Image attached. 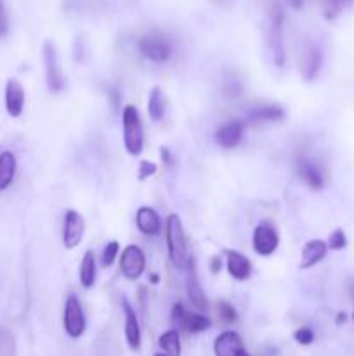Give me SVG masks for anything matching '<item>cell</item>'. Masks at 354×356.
Instances as JSON below:
<instances>
[{
    "label": "cell",
    "instance_id": "obj_1",
    "mask_svg": "<svg viewBox=\"0 0 354 356\" xmlns=\"http://www.w3.org/2000/svg\"><path fill=\"white\" fill-rule=\"evenodd\" d=\"M167 249L170 255L172 264L177 269H186L190 264V254H188V240L184 233L183 222L177 214H170L167 219Z\"/></svg>",
    "mask_w": 354,
    "mask_h": 356
},
{
    "label": "cell",
    "instance_id": "obj_2",
    "mask_svg": "<svg viewBox=\"0 0 354 356\" xmlns=\"http://www.w3.org/2000/svg\"><path fill=\"white\" fill-rule=\"evenodd\" d=\"M122 125H124V145L125 149L132 156H139L143 153L144 146V132L143 122L135 106L129 105L122 113Z\"/></svg>",
    "mask_w": 354,
    "mask_h": 356
},
{
    "label": "cell",
    "instance_id": "obj_3",
    "mask_svg": "<svg viewBox=\"0 0 354 356\" xmlns=\"http://www.w3.org/2000/svg\"><path fill=\"white\" fill-rule=\"evenodd\" d=\"M267 48H269L273 63L281 68L285 65V45H283V12L278 6L271 9L267 23Z\"/></svg>",
    "mask_w": 354,
    "mask_h": 356
},
{
    "label": "cell",
    "instance_id": "obj_4",
    "mask_svg": "<svg viewBox=\"0 0 354 356\" xmlns=\"http://www.w3.org/2000/svg\"><path fill=\"white\" fill-rule=\"evenodd\" d=\"M137 48L143 58L150 59V61L153 63H158V65L167 63L172 56L170 41L158 32H151L141 36Z\"/></svg>",
    "mask_w": 354,
    "mask_h": 356
},
{
    "label": "cell",
    "instance_id": "obj_5",
    "mask_svg": "<svg viewBox=\"0 0 354 356\" xmlns=\"http://www.w3.org/2000/svg\"><path fill=\"white\" fill-rule=\"evenodd\" d=\"M44 65H45V84H47L49 92L52 94H58V92L65 91V75H63V70L59 66V58L58 51H56V45L51 41H47L44 44Z\"/></svg>",
    "mask_w": 354,
    "mask_h": 356
},
{
    "label": "cell",
    "instance_id": "obj_6",
    "mask_svg": "<svg viewBox=\"0 0 354 356\" xmlns=\"http://www.w3.org/2000/svg\"><path fill=\"white\" fill-rule=\"evenodd\" d=\"M63 324H65V331L69 337L78 339L84 335L85 327H87V320H85L84 308H82L77 295L71 294L66 297L65 313H63Z\"/></svg>",
    "mask_w": 354,
    "mask_h": 356
},
{
    "label": "cell",
    "instance_id": "obj_7",
    "mask_svg": "<svg viewBox=\"0 0 354 356\" xmlns=\"http://www.w3.org/2000/svg\"><path fill=\"white\" fill-rule=\"evenodd\" d=\"M146 269V255L137 245H127L122 252L120 271L127 280H137Z\"/></svg>",
    "mask_w": 354,
    "mask_h": 356
},
{
    "label": "cell",
    "instance_id": "obj_8",
    "mask_svg": "<svg viewBox=\"0 0 354 356\" xmlns=\"http://www.w3.org/2000/svg\"><path fill=\"white\" fill-rule=\"evenodd\" d=\"M278 244H280V235H278L276 228H274L271 222H261L256 229H254L252 236V245L254 251L259 255H267L274 254L278 249Z\"/></svg>",
    "mask_w": 354,
    "mask_h": 356
},
{
    "label": "cell",
    "instance_id": "obj_9",
    "mask_svg": "<svg viewBox=\"0 0 354 356\" xmlns=\"http://www.w3.org/2000/svg\"><path fill=\"white\" fill-rule=\"evenodd\" d=\"M85 231V221L82 218L80 212L68 211L65 214V221H63V244L66 249H75L80 245L82 238H84Z\"/></svg>",
    "mask_w": 354,
    "mask_h": 356
},
{
    "label": "cell",
    "instance_id": "obj_10",
    "mask_svg": "<svg viewBox=\"0 0 354 356\" xmlns=\"http://www.w3.org/2000/svg\"><path fill=\"white\" fill-rule=\"evenodd\" d=\"M322 51L314 44H306L300 52V73L307 82H313L322 70Z\"/></svg>",
    "mask_w": 354,
    "mask_h": 356
},
{
    "label": "cell",
    "instance_id": "obj_11",
    "mask_svg": "<svg viewBox=\"0 0 354 356\" xmlns=\"http://www.w3.org/2000/svg\"><path fill=\"white\" fill-rule=\"evenodd\" d=\"M245 134V125L240 121H231L221 125L216 132V143L224 149L236 148Z\"/></svg>",
    "mask_w": 354,
    "mask_h": 356
},
{
    "label": "cell",
    "instance_id": "obj_12",
    "mask_svg": "<svg viewBox=\"0 0 354 356\" xmlns=\"http://www.w3.org/2000/svg\"><path fill=\"white\" fill-rule=\"evenodd\" d=\"M23 109H25V89L19 81L9 78L5 84V112L12 118H18L21 116Z\"/></svg>",
    "mask_w": 354,
    "mask_h": 356
},
{
    "label": "cell",
    "instance_id": "obj_13",
    "mask_svg": "<svg viewBox=\"0 0 354 356\" xmlns=\"http://www.w3.org/2000/svg\"><path fill=\"white\" fill-rule=\"evenodd\" d=\"M224 254H226L228 273L233 276L234 280H249L250 275H252V262H250V259L238 251H224Z\"/></svg>",
    "mask_w": 354,
    "mask_h": 356
},
{
    "label": "cell",
    "instance_id": "obj_14",
    "mask_svg": "<svg viewBox=\"0 0 354 356\" xmlns=\"http://www.w3.org/2000/svg\"><path fill=\"white\" fill-rule=\"evenodd\" d=\"M122 308H124L125 315V339H127L129 348L137 351L141 348V328H139L137 315L127 297L122 299Z\"/></svg>",
    "mask_w": 354,
    "mask_h": 356
},
{
    "label": "cell",
    "instance_id": "obj_15",
    "mask_svg": "<svg viewBox=\"0 0 354 356\" xmlns=\"http://www.w3.org/2000/svg\"><path fill=\"white\" fill-rule=\"evenodd\" d=\"M188 278H186V291L188 297H190L191 304L197 309H207V297L203 294V289H201L200 280H198V273H197V264H195V259H190V264H188Z\"/></svg>",
    "mask_w": 354,
    "mask_h": 356
},
{
    "label": "cell",
    "instance_id": "obj_16",
    "mask_svg": "<svg viewBox=\"0 0 354 356\" xmlns=\"http://www.w3.org/2000/svg\"><path fill=\"white\" fill-rule=\"evenodd\" d=\"M135 224L139 231L148 236H157L162 233V219L158 212L151 207H139L135 214Z\"/></svg>",
    "mask_w": 354,
    "mask_h": 356
},
{
    "label": "cell",
    "instance_id": "obj_17",
    "mask_svg": "<svg viewBox=\"0 0 354 356\" xmlns=\"http://www.w3.org/2000/svg\"><path fill=\"white\" fill-rule=\"evenodd\" d=\"M297 174L311 189H322L325 186V176H323L322 169L318 167L313 160L302 158L297 164Z\"/></svg>",
    "mask_w": 354,
    "mask_h": 356
},
{
    "label": "cell",
    "instance_id": "obj_18",
    "mask_svg": "<svg viewBox=\"0 0 354 356\" xmlns=\"http://www.w3.org/2000/svg\"><path fill=\"white\" fill-rule=\"evenodd\" d=\"M327 252H329V244L323 240H309L304 245L302 254H300V268L309 269L316 266L325 259Z\"/></svg>",
    "mask_w": 354,
    "mask_h": 356
},
{
    "label": "cell",
    "instance_id": "obj_19",
    "mask_svg": "<svg viewBox=\"0 0 354 356\" xmlns=\"http://www.w3.org/2000/svg\"><path fill=\"white\" fill-rule=\"evenodd\" d=\"M240 349H243V342H241L240 335L233 331L223 332L214 342L216 356H236Z\"/></svg>",
    "mask_w": 354,
    "mask_h": 356
},
{
    "label": "cell",
    "instance_id": "obj_20",
    "mask_svg": "<svg viewBox=\"0 0 354 356\" xmlns=\"http://www.w3.org/2000/svg\"><path fill=\"white\" fill-rule=\"evenodd\" d=\"M285 112L280 105H263L254 108L252 112L247 115L250 124H263V122H278L283 121Z\"/></svg>",
    "mask_w": 354,
    "mask_h": 356
},
{
    "label": "cell",
    "instance_id": "obj_21",
    "mask_svg": "<svg viewBox=\"0 0 354 356\" xmlns=\"http://www.w3.org/2000/svg\"><path fill=\"white\" fill-rule=\"evenodd\" d=\"M16 167H18V162H16V156L11 151H4L0 155V191H4L12 185Z\"/></svg>",
    "mask_w": 354,
    "mask_h": 356
},
{
    "label": "cell",
    "instance_id": "obj_22",
    "mask_svg": "<svg viewBox=\"0 0 354 356\" xmlns=\"http://www.w3.org/2000/svg\"><path fill=\"white\" fill-rule=\"evenodd\" d=\"M80 284L84 289L94 287V284H96V254H94V251H87L84 254V258H82Z\"/></svg>",
    "mask_w": 354,
    "mask_h": 356
},
{
    "label": "cell",
    "instance_id": "obj_23",
    "mask_svg": "<svg viewBox=\"0 0 354 356\" xmlns=\"http://www.w3.org/2000/svg\"><path fill=\"white\" fill-rule=\"evenodd\" d=\"M148 113H150L151 121L160 122L165 115V99L164 92L160 87H153L148 99Z\"/></svg>",
    "mask_w": 354,
    "mask_h": 356
},
{
    "label": "cell",
    "instance_id": "obj_24",
    "mask_svg": "<svg viewBox=\"0 0 354 356\" xmlns=\"http://www.w3.org/2000/svg\"><path fill=\"white\" fill-rule=\"evenodd\" d=\"M212 325L210 318L200 313H186V318H184L183 328L190 334H200V332L207 331Z\"/></svg>",
    "mask_w": 354,
    "mask_h": 356
},
{
    "label": "cell",
    "instance_id": "obj_25",
    "mask_svg": "<svg viewBox=\"0 0 354 356\" xmlns=\"http://www.w3.org/2000/svg\"><path fill=\"white\" fill-rule=\"evenodd\" d=\"M158 344L160 348L164 349V353L170 356H181V337H179V332L177 331H167L165 334L160 335L158 339Z\"/></svg>",
    "mask_w": 354,
    "mask_h": 356
},
{
    "label": "cell",
    "instance_id": "obj_26",
    "mask_svg": "<svg viewBox=\"0 0 354 356\" xmlns=\"http://www.w3.org/2000/svg\"><path fill=\"white\" fill-rule=\"evenodd\" d=\"M353 0H323V14L327 19H335Z\"/></svg>",
    "mask_w": 354,
    "mask_h": 356
},
{
    "label": "cell",
    "instance_id": "obj_27",
    "mask_svg": "<svg viewBox=\"0 0 354 356\" xmlns=\"http://www.w3.org/2000/svg\"><path fill=\"white\" fill-rule=\"evenodd\" d=\"M118 252H120V244L118 242H108V244L104 245V249H102L101 252V266L102 268H110V266H113L115 259H117Z\"/></svg>",
    "mask_w": 354,
    "mask_h": 356
},
{
    "label": "cell",
    "instance_id": "obj_28",
    "mask_svg": "<svg viewBox=\"0 0 354 356\" xmlns=\"http://www.w3.org/2000/svg\"><path fill=\"white\" fill-rule=\"evenodd\" d=\"M14 337L9 331L0 328V356H14Z\"/></svg>",
    "mask_w": 354,
    "mask_h": 356
},
{
    "label": "cell",
    "instance_id": "obj_29",
    "mask_svg": "<svg viewBox=\"0 0 354 356\" xmlns=\"http://www.w3.org/2000/svg\"><path fill=\"white\" fill-rule=\"evenodd\" d=\"M223 92L226 98H240L241 92H243V84H241V81L234 78V76H228L226 81H224Z\"/></svg>",
    "mask_w": 354,
    "mask_h": 356
},
{
    "label": "cell",
    "instance_id": "obj_30",
    "mask_svg": "<svg viewBox=\"0 0 354 356\" xmlns=\"http://www.w3.org/2000/svg\"><path fill=\"white\" fill-rule=\"evenodd\" d=\"M346 245H347V238L344 229L340 228L335 229L329 238V249H332V251H342V249H346Z\"/></svg>",
    "mask_w": 354,
    "mask_h": 356
},
{
    "label": "cell",
    "instance_id": "obj_31",
    "mask_svg": "<svg viewBox=\"0 0 354 356\" xmlns=\"http://www.w3.org/2000/svg\"><path fill=\"white\" fill-rule=\"evenodd\" d=\"M217 309H219L221 318H223V320L226 322V324H233V322H236V318H238L236 309H234L233 306L230 304V302L221 301L219 304H217Z\"/></svg>",
    "mask_w": 354,
    "mask_h": 356
},
{
    "label": "cell",
    "instance_id": "obj_32",
    "mask_svg": "<svg viewBox=\"0 0 354 356\" xmlns=\"http://www.w3.org/2000/svg\"><path fill=\"white\" fill-rule=\"evenodd\" d=\"M294 337H296V341L299 342V344L309 346L311 342L314 341V332L311 331L309 327H302V328H299L296 334H294Z\"/></svg>",
    "mask_w": 354,
    "mask_h": 356
},
{
    "label": "cell",
    "instance_id": "obj_33",
    "mask_svg": "<svg viewBox=\"0 0 354 356\" xmlns=\"http://www.w3.org/2000/svg\"><path fill=\"white\" fill-rule=\"evenodd\" d=\"M186 309H184V306L181 304V302H177V304H174V308H172V322L174 324H177V327L183 328V324H184V318H186Z\"/></svg>",
    "mask_w": 354,
    "mask_h": 356
},
{
    "label": "cell",
    "instance_id": "obj_34",
    "mask_svg": "<svg viewBox=\"0 0 354 356\" xmlns=\"http://www.w3.org/2000/svg\"><path fill=\"white\" fill-rule=\"evenodd\" d=\"M9 32V18L5 11L4 0H0V39H4Z\"/></svg>",
    "mask_w": 354,
    "mask_h": 356
},
{
    "label": "cell",
    "instance_id": "obj_35",
    "mask_svg": "<svg viewBox=\"0 0 354 356\" xmlns=\"http://www.w3.org/2000/svg\"><path fill=\"white\" fill-rule=\"evenodd\" d=\"M155 172H157V165H155L153 162H141V165H139V179H141V181H144L146 178L153 176Z\"/></svg>",
    "mask_w": 354,
    "mask_h": 356
},
{
    "label": "cell",
    "instance_id": "obj_36",
    "mask_svg": "<svg viewBox=\"0 0 354 356\" xmlns=\"http://www.w3.org/2000/svg\"><path fill=\"white\" fill-rule=\"evenodd\" d=\"M221 268H223V261H221L219 255H214L210 261V271L212 273H219Z\"/></svg>",
    "mask_w": 354,
    "mask_h": 356
},
{
    "label": "cell",
    "instance_id": "obj_37",
    "mask_svg": "<svg viewBox=\"0 0 354 356\" xmlns=\"http://www.w3.org/2000/svg\"><path fill=\"white\" fill-rule=\"evenodd\" d=\"M162 160H164V164L167 165L172 164V156H170V151H168V148H162Z\"/></svg>",
    "mask_w": 354,
    "mask_h": 356
},
{
    "label": "cell",
    "instance_id": "obj_38",
    "mask_svg": "<svg viewBox=\"0 0 354 356\" xmlns=\"http://www.w3.org/2000/svg\"><path fill=\"white\" fill-rule=\"evenodd\" d=\"M294 9H300L304 6V0H287Z\"/></svg>",
    "mask_w": 354,
    "mask_h": 356
},
{
    "label": "cell",
    "instance_id": "obj_39",
    "mask_svg": "<svg viewBox=\"0 0 354 356\" xmlns=\"http://www.w3.org/2000/svg\"><path fill=\"white\" fill-rule=\"evenodd\" d=\"M337 322H339V324H342V322H346V315H342V313H340L339 318H337Z\"/></svg>",
    "mask_w": 354,
    "mask_h": 356
},
{
    "label": "cell",
    "instance_id": "obj_40",
    "mask_svg": "<svg viewBox=\"0 0 354 356\" xmlns=\"http://www.w3.org/2000/svg\"><path fill=\"white\" fill-rule=\"evenodd\" d=\"M236 356H250V355H249V353H247V351H245V349H240Z\"/></svg>",
    "mask_w": 354,
    "mask_h": 356
},
{
    "label": "cell",
    "instance_id": "obj_41",
    "mask_svg": "<svg viewBox=\"0 0 354 356\" xmlns=\"http://www.w3.org/2000/svg\"><path fill=\"white\" fill-rule=\"evenodd\" d=\"M158 280H160V278H158L157 275H153V276H151V282H153V284H158Z\"/></svg>",
    "mask_w": 354,
    "mask_h": 356
},
{
    "label": "cell",
    "instance_id": "obj_42",
    "mask_svg": "<svg viewBox=\"0 0 354 356\" xmlns=\"http://www.w3.org/2000/svg\"><path fill=\"white\" fill-rule=\"evenodd\" d=\"M155 356H170V355H167V353H157Z\"/></svg>",
    "mask_w": 354,
    "mask_h": 356
},
{
    "label": "cell",
    "instance_id": "obj_43",
    "mask_svg": "<svg viewBox=\"0 0 354 356\" xmlns=\"http://www.w3.org/2000/svg\"><path fill=\"white\" fill-rule=\"evenodd\" d=\"M353 320H354V315H353Z\"/></svg>",
    "mask_w": 354,
    "mask_h": 356
},
{
    "label": "cell",
    "instance_id": "obj_44",
    "mask_svg": "<svg viewBox=\"0 0 354 356\" xmlns=\"http://www.w3.org/2000/svg\"><path fill=\"white\" fill-rule=\"evenodd\" d=\"M217 2H219V0H217Z\"/></svg>",
    "mask_w": 354,
    "mask_h": 356
}]
</instances>
